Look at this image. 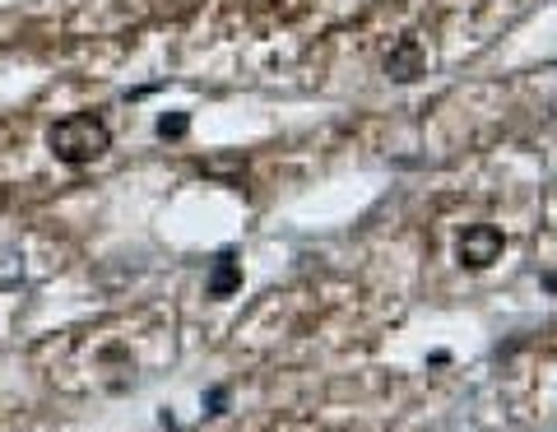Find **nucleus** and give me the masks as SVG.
<instances>
[{
    "label": "nucleus",
    "instance_id": "f257e3e1",
    "mask_svg": "<svg viewBox=\"0 0 557 432\" xmlns=\"http://www.w3.org/2000/svg\"><path fill=\"white\" fill-rule=\"evenodd\" d=\"M47 145H51V153H57L61 163L79 168V163H94V159H102V153L112 149V131L102 126L94 112H75V116H65V121L51 126Z\"/></svg>",
    "mask_w": 557,
    "mask_h": 432
},
{
    "label": "nucleus",
    "instance_id": "f03ea898",
    "mask_svg": "<svg viewBox=\"0 0 557 432\" xmlns=\"http://www.w3.org/2000/svg\"><path fill=\"white\" fill-rule=\"evenodd\" d=\"M502 247H507V237H502V229H493V223H474V229L460 233V266L469 270H487L493 261H502Z\"/></svg>",
    "mask_w": 557,
    "mask_h": 432
},
{
    "label": "nucleus",
    "instance_id": "7ed1b4c3",
    "mask_svg": "<svg viewBox=\"0 0 557 432\" xmlns=\"http://www.w3.org/2000/svg\"><path fill=\"white\" fill-rule=\"evenodd\" d=\"M237 284H242V261L233 251H223L214 261V274H209V298H228Z\"/></svg>",
    "mask_w": 557,
    "mask_h": 432
},
{
    "label": "nucleus",
    "instance_id": "20e7f679",
    "mask_svg": "<svg viewBox=\"0 0 557 432\" xmlns=\"http://www.w3.org/2000/svg\"><path fill=\"white\" fill-rule=\"evenodd\" d=\"M24 280V256L20 251H0V288H14Z\"/></svg>",
    "mask_w": 557,
    "mask_h": 432
},
{
    "label": "nucleus",
    "instance_id": "39448f33",
    "mask_svg": "<svg viewBox=\"0 0 557 432\" xmlns=\"http://www.w3.org/2000/svg\"><path fill=\"white\" fill-rule=\"evenodd\" d=\"M159 135H163V140H168V135H172V140H177V135H186V116H163V121H159Z\"/></svg>",
    "mask_w": 557,
    "mask_h": 432
}]
</instances>
